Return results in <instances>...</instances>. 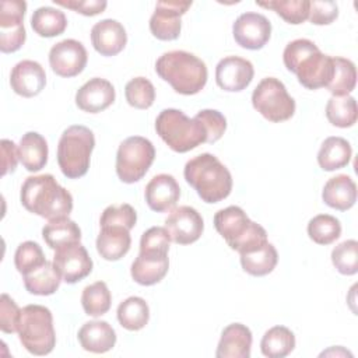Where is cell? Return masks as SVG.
I'll return each mask as SVG.
<instances>
[{
  "label": "cell",
  "instance_id": "obj_1",
  "mask_svg": "<svg viewBox=\"0 0 358 358\" xmlns=\"http://www.w3.org/2000/svg\"><path fill=\"white\" fill-rule=\"evenodd\" d=\"M20 199L25 210L48 221L66 218L73 210V196L50 173L28 176Z\"/></svg>",
  "mask_w": 358,
  "mask_h": 358
},
{
  "label": "cell",
  "instance_id": "obj_2",
  "mask_svg": "<svg viewBox=\"0 0 358 358\" xmlns=\"http://www.w3.org/2000/svg\"><path fill=\"white\" fill-rule=\"evenodd\" d=\"M285 67L298 77L308 90L327 87L333 77V57L323 55L309 39L299 38L289 42L282 53Z\"/></svg>",
  "mask_w": 358,
  "mask_h": 358
},
{
  "label": "cell",
  "instance_id": "obj_3",
  "mask_svg": "<svg viewBox=\"0 0 358 358\" xmlns=\"http://www.w3.org/2000/svg\"><path fill=\"white\" fill-rule=\"evenodd\" d=\"M186 182L204 203H218L232 190V176L228 168L210 152L193 157L185 165Z\"/></svg>",
  "mask_w": 358,
  "mask_h": 358
},
{
  "label": "cell",
  "instance_id": "obj_4",
  "mask_svg": "<svg viewBox=\"0 0 358 358\" xmlns=\"http://www.w3.org/2000/svg\"><path fill=\"white\" fill-rule=\"evenodd\" d=\"M157 74L182 95L200 92L207 83L206 63L185 50H171L158 57L155 63Z\"/></svg>",
  "mask_w": 358,
  "mask_h": 358
},
{
  "label": "cell",
  "instance_id": "obj_5",
  "mask_svg": "<svg viewBox=\"0 0 358 358\" xmlns=\"http://www.w3.org/2000/svg\"><path fill=\"white\" fill-rule=\"evenodd\" d=\"M214 227L228 246L239 252V255L255 250L268 242L266 229L253 222L238 206H229L217 211Z\"/></svg>",
  "mask_w": 358,
  "mask_h": 358
},
{
  "label": "cell",
  "instance_id": "obj_6",
  "mask_svg": "<svg viewBox=\"0 0 358 358\" xmlns=\"http://www.w3.org/2000/svg\"><path fill=\"white\" fill-rule=\"evenodd\" d=\"M157 134L175 152H187L207 143L204 126L196 117L190 119L179 109H164L155 120Z\"/></svg>",
  "mask_w": 358,
  "mask_h": 358
},
{
  "label": "cell",
  "instance_id": "obj_7",
  "mask_svg": "<svg viewBox=\"0 0 358 358\" xmlns=\"http://www.w3.org/2000/svg\"><path fill=\"white\" fill-rule=\"evenodd\" d=\"M94 147L95 137L92 130L81 124L67 127L57 144V164L62 173L69 179L84 176L90 168Z\"/></svg>",
  "mask_w": 358,
  "mask_h": 358
},
{
  "label": "cell",
  "instance_id": "obj_8",
  "mask_svg": "<svg viewBox=\"0 0 358 358\" xmlns=\"http://www.w3.org/2000/svg\"><path fill=\"white\" fill-rule=\"evenodd\" d=\"M17 331L22 347L34 355H48L56 345L53 316L46 306H24L21 309Z\"/></svg>",
  "mask_w": 358,
  "mask_h": 358
},
{
  "label": "cell",
  "instance_id": "obj_9",
  "mask_svg": "<svg viewBox=\"0 0 358 358\" xmlns=\"http://www.w3.org/2000/svg\"><path fill=\"white\" fill-rule=\"evenodd\" d=\"M253 108L268 122L280 123L295 113V101L287 92L285 85L274 77L263 78L252 94Z\"/></svg>",
  "mask_w": 358,
  "mask_h": 358
},
{
  "label": "cell",
  "instance_id": "obj_10",
  "mask_svg": "<svg viewBox=\"0 0 358 358\" xmlns=\"http://www.w3.org/2000/svg\"><path fill=\"white\" fill-rule=\"evenodd\" d=\"M155 158L152 143L141 136H131L123 140L116 152V173L124 183H134L143 179Z\"/></svg>",
  "mask_w": 358,
  "mask_h": 358
},
{
  "label": "cell",
  "instance_id": "obj_11",
  "mask_svg": "<svg viewBox=\"0 0 358 358\" xmlns=\"http://www.w3.org/2000/svg\"><path fill=\"white\" fill-rule=\"evenodd\" d=\"M53 264L67 284L81 281L92 271V259L80 242H73L56 249Z\"/></svg>",
  "mask_w": 358,
  "mask_h": 358
},
{
  "label": "cell",
  "instance_id": "obj_12",
  "mask_svg": "<svg viewBox=\"0 0 358 358\" xmlns=\"http://www.w3.org/2000/svg\"><path fill=\"white\" fill-rule=\"evenodd\" d=\"M87 60L84 45L76 39L60 41L49 52V64L53 73L64 78L78 76L85 69Z\"/></svg>",
  "mask_w": 358,
  "mask_h": 358
},
{
  "label": "cell",
  "instance_id": "obj_13",
  "mask_svg": "<svg viewBox=\"0 0 358 358\" xmlns=\"http://www.w3.org/2000/svg\"><path fill=\"white\" fill-rule=\"evenodd\" d=\"M232 34L235 42L241 48L259 50L270 39L271 24L263 14L243 13L235 20L232 25Z\"/></svg>",
  "mask_w": 358,
  "mask_h": 358
},
{
  "label": "cell",
  "instance_id": "obj_14",
  "mask_svg": "<svg viewBox=\"0 0 358 358\" xmlns=\"http://www.w3.org/2000/svg\"><path fill=\"white\" fill-rule=\"evenodd\" d=\"M192 6V1H158L150 18V31L159 41H175L179 38L180 17Z\"/></svg>",
  "mask_w": 358,
  "mask_h": 358
},
{
  "label": "cell",
  "instance_id": "obj_15",
  "mask_svg": "<svg viewBox=\"0 0 358 358\" xmlns=\"http://www.w3.org/2000/svg\"><path fill=\"white\" fill-rule=\"evenodd\" d=\"M165 228L175 243L190 245L201 236L204 222L196 208L179 206L171 210L165 220Z\"/></svg>",
  "mask_w": 358,
  "mask_h": 358
},
{
  "label": "cell",
  "instance_id": "obj_16",
  "mask_svg": "<svg viewBox=\"0 0 358 358\" xmlns=\"http://www.w3.org/2000/svg\"><path fill=\"white\" fill-rule=\"evenodd\" d=\"M253 64L239 56H227L215 67V81L218 87L228 92L245 90L253 80Z\"/></svg>",
  "mask_w": 358,
  "mask_h": 358
},
{
  "label": "cell",
  "instance_id": "obj_17",
  "mask_svg": "<svg viewBox=\"0 0 358 358\" xmlns=\"http://www.w3.org/2000/svg\"><path fill=\"white\" fill-rule=\"evenodd\" d=\"M11 90L24 96L32 98L42 92L46 85V73L43 67L34 60L18 62L10 74Z\"/></svg>",
  "mask_w": 358,
  "mask_h": 358
},
{
  "label": "cell",
  "instance_id": "obj_18",
  "mask_svg": "<svg viewBox=\"0 0 358 358\" xmlns=\"http://www.w3.org/2000/svg\"><path fill=\"white\" fill-rule=\"evenodd\" d=\"M115 96V88L108 80L94 77L78 88L76 92V103L84 112L98 113L109 108Z\"/></svg>",
  "mask_w": 358,
  "mask_h": 358
},
{
  "label": "cell",
  "instance_id": "obj_19",
  "mask_svg": "<svg viewBox=\"0 0 358 358\" xmlns=\"http://www.w3.org/2000/svg\"><path fill=\"white\" fill-rule=\"evenodd\" d=\"M144 196L148 207L152 211L166 213L179 201L180 187L172 175L159 173L147 183Z\"/></svg>",
  "mask_w": 358,
  "mask_h": 358
},
{
  "label": "cell",
  "instance_id": "obj_20",
  "mask_svg": "<svg viewBox=\"0 0 358 358\" xmlns=\"http://www.w3.org/2000/svg\"><path fill=\"white\" fill-rule=\"evenodd\" d=\"M91 42L99 55L115 56L124 49L127 43V34L119 21L106 18L92 27Z\"/></svg>",
  "mask_w": 358,
  "mask_h": 358
},
{
  "label": "cell",
  "instance_id": "obj_21",
  "mask_svg": "<svg viewBox=\"0 0 358 358\" xmlns=\"http://www.w3.org/2000/svg\"><path fill=\"white\" fill-rule=\"evenodd\" d=\"M168 253L162 252H140L131 263V278L140 285H154L159 282L168 273Z\"/></svg>",
  "mask_w": 358,
  "mask_h": 358
},
{
  "label": "cell",
  "instance_id": "obj_22",
  "mask_svg": "<svg viewBox=\"0 0 358 358\" xmlns=\"http://www.w3.org/2000/svg\"><path fill=\"white\" fill-rule=\"evenodd\" d=\"M252 348V331L242 323L228 324L215 351L217 358H249Z\"/></svg>",
  "mask_w": 358,
  "mask_h": 358
},
{
  "label": "cell",
  "instance_id": "obj_23",
  "mask_svg": "<svg viewBox=\"0 0 358 358\" xmlns=\"http://www.w3.org/2000/svg\"><path fill=\"white\" fill-rule=\"evenodd\" d=\"M80 345L90 352L103 354L112 350L116 344V333L113 327L105 320H91L78 330Z\"/></svg>",
  "mask_w": 358,
  "mask_h": 358
},
{
  "label": "cell",
  "instance_id": "obj_24",
  "mask_svg": "<svg viewBox=\"0 0 358 358\" xmlns=\"http://www.w3.org/2000/svg\"><path fill=\"white\" fill-rule=\"evenodd\" d=\"M322 199L329 207L347 211L357 201V185L348 175H337L326 182Z\"/></svg>",
  "mask_w": 358,
  "mask_h": 358
},
{
  "label": "cell",
  "instance_id": "obj_25",
  "mask_svg": "<svg viewBox=\"0 0 358 358\" xmlns=\"http://www.w3.org/2000/svg\"><path fill=\"white\" fill-rule=\"evenodd\" d=\"M131 238L127 228L123 227H101L96 238V250L105 260L116 262L122 259L130 249Z\"/></svg>",
  "mask_w": 358,
  "mask_h": 358
},
{
  "label": "cell",
  "instance_id": "obj_26",
  "mask_svg": "<svg viewBox=\"0 0 358 358\" xmlns=\"http://www.w3.org/2000/svg\"><path fill=\"white\" fill-rule=\"evenodd\" d=\"M48 143L36 131L25 133L18 144V158L22 166L29 172H38L48 162Z\"/></svg>",
  "mask_w": 358,
  "mask_h": 358
},
{
  "label": "cell",
  "instance_id": "obj_27",
  "mask_svg": "<svg viewBox=\"0 0 358 358\" xmlns=\"http://www.w3.org/2000/svg\"><path fill=\"white\" fill-rule=\"evenodd\" d=\"M352 155L350 143L343 137H327L317 152V164L323 171L331 172L348 165Z\"/></svg>",
  "mask_w": 358,
  "mask_h": 358
},
{
  "label": "cell",
  "instance_id": "obj_28",
  "mask_svg": "<svg viewBox=\"0 0 358 358\" xmlns=\"http://www.w3.org/2000/svg\"><path fill=\"white\" fill-rule=\"evenodd\" d=\"M62 282V275L55 267L53 262L46 260L42 266L24 275V287L29 294L34 295H52L55 294Z\"/></svg>",
  "mask_w": 358,
  "mask_h": 358
},
{
  "label": "cell",
  "instance_id": "obj_29",
  "mask_svg": "<svg viewBox=\"0 0 358 358\" xmlns=\"http://www.w3.org/2000/svg\"><path fill=\"white\" fill-rule=\"evenodd\" d=\"M277 262H278V253L270 242L264 243L263 246L255 250L241 253L242 268L248 274L255 277H262L271 273L277 266Z\"/></svg>",
  "mask_w": 358,
  "mask_h": 358
},
{
  "label": "cell",
  "instance_id": "obj_30",
  "mask_svg": "<svg viewBox=\"0 0 358 358\" xmlns=\"http://www.w3.org/2000/svg\"><path fill=\"white\" fill-rule=\"evenodd\" d=\"M42 236H43V241L46 242V245L50 249L56 250L64 245H69L73 242H80L81 229L73 220L66 217V218L49 221L42 228Z\"/></svg>",
  "mask_w": 358,
  "mask_h": 358
},
{
  "label": "cell",
  "instance_id": "obj_31",
  "mask_svg": "<svg viewBox=\"0 0 358 358\" xmlns=\"http://www.w3.org/2000/svg\"><path fill=\"white\" fill-rule=\"evenodd\" d=\"M295 348V336L285 326H274L268 329L262 341L260 350L264 357L284 358Z\"/></svg>",
  "mask_w": 358,
  "mask_h": 358
},
{
  "label": "cell",
  "instance_id": "obj_32",
  "mask_svg": "<svg viewBox=\"0 0 358 358\" xmlns=\"http://www.w3.org/2000/svg\"><path fill=\"white\" fill-rule=\"evenodd\" d=\"M31 27L39 36L53 38L64 32L67 27V18L59 8L39 7L31 17Z\"/></svg>",
  "mask_w": 358,
  "mask_h": 358
},
{
  "label": "cell",
  "instance_id": "obj_33",
  "mask_svg": "<svg viewBox=\"0 0 358 358\" xmlns=\"http://www.w3.org/2000/svg\"><path fill=\"white\" fill-rule=\"evenodd\" d=\"M117 320L122 327L130 331L141 330L150 319V308L140 296H129L117 306Z\"/></svg>",
  "mask_w": 358,
  "mask_h": 358
},
{
  "label": "cell",
  "instance_id": "obj_34",
  "mask_svg": "<svg viewBox=\"0 0 358 358\" xmlns=\"http://www.w3.org/2000/svg\"><path fill=\"white\" fill-rule=\"evenodd\" d=\"M326 117L336 127L347 129L354 126L358 117L355 98L350 95L331 96L326 105Z\"/></svg>",
  "mask_w": 358,
  "mask_h": 358
},
{
  "label": "cell",
  "instance_id": "obj_35",
  "mask_svg": "<svg viewBox=\"0 0 358 358\" xmlns=\"http://www.w3.org/2000/svg\"><path fill=\"white\" fill-rule=\"evenodd\" d=\"M357 84L355 64L344 57H333V77L327 84V90L333 96L348 95Z\"/></svg>",
  "mask_w": 358,
  "mask_h": 358
},
{
  "label": "cell",
  "instance_id": "obj_36",
  "mask_svg": "<svg viewBox=\"0 0 358 358\" xmlns=\"http://www.w3.org/2000/svg\"><path fill=\"white\" fill-rule=\"evenodd\" d=\"M110 303L112 295L103 281H96L84 288L81 295V305L87 315L94 317L102 316L110 309Z\"/></svg>",
  "mask_w": 358,
  "mask_h": 358
},
{
  "label": "cell",
  "instance_id": "obj_37",
  "mask_svg": "<svg viewBox=\"0 0 358 358\" xmlns=\"http://www.w3.org/2000/svg\"><path fill=\"white\" fill-rule=\"evenodd\" d=\"M308 235L317 245H330L340 238L341 224L333 215L319 214L309 221Z\"/></svg>",
  "mask_w": 358,
  "mask_h": 358
},
{
  "label": "cell",
  "instance_id": "obj_38",
  "mask_svg": "<svg viewBox=\"0 0 358 358\" xmlns=\"http://www.w3.org/2000/svg\"><path fill=\"white\" fill-rule=\"evenodd\" d=\"M257 6L275 11L288 24H302L308 20L309 1L308 0H271V1H256Z\"/></svg>",
  "mask_w": 358,
  "mask_h": 358
},
{
  "label": "cell",
  "instance_id": "obj_39",
  "mask_svg": "<svg viewBox=\"0 0 358 358\" xmlns=\"http://www.w3.org/2000/svg\"><path fill=\"white\" fill-rule=\"evenodd\" d=\"M124 96L130 106L136 109H148L155 101V88L145 77H136L126 84Z\"/></svg>",
  "mask_w": 358,
  "mask_h": 358
},
{
  "label": "cell",
  "instance_id": "obj_40",
  "mask_svg": "<svg viewBox=\"0 0 358 358\" xmlns=\"http://www.w3.org/2000/svg\"><path fill=\"white\" fill-rule=\"evenodd\" d=\"M331 262L340 274L354 275L358 271V242L348 239L331 250Z\"/></svg>",
  "mask_w": 358,
  "mask_h": 358
},
{
  "label": "cell",
  "instance_id": "obj_41",
  "mask_svg": "<svg viewBox=\"0 0 358 358\" xmlns=\"http://www.w3.org/2000/svg\"><path fill=\"white\" fill-rule=\"evenodd\" d=\"M45 262H46V259H45L42 248L34 241L22 242L17 248L15 255H14L15 268L22 275L34 271L35 268L42 266Z\"/></svg>",
  "mask_w": 358,
  "mask_h": 358
},
{
  "label": "cell",
  "instance_id": "obj_42",
  "mask_svg": "<svg viewBox=\"0 0 358 358\" xmlns=\"http://www.w3.org/2000/svg\"><path fill=\"white\" fill-rule=\"evenodd\" d=\"M136 221H137L136 210L130 204L124 203L119 206L106 207L101 215L99 225L101 227H108V225L123 227L130 231L136 225Z\"/></svg>",
  "mask_w": 358,
  "mask_h": 358
},
{
  "label": "cell",
  "instance_id": "obj_43",
  "mask_svg": "<svg viewBox=\"0 0 358 358\" xmlns=\"http://www.w3.org/2000/svg\"><path fill=\"white\" fill-rule=\"evenodd\" d=\"M194 117L197 120H200L201 124L204 126L208 144H213L222 137V134L227 129V119L224 117V115L221 112H218L215 109H203V110L197 112V115Z\"/></svg>",
  "mask_w": 358,
  "mask_h": 358
},
{
  "label": "cell",
  "instance_id": "obj_44",
  "mask_svg": "<svg viewBox=\"0 0 358 358\" xmlns=\"http://www.w3.org/2000/svg\"><path fill=\"white\" fill-rule=\"evenodd\" d=\"M27 3L24 0H3L0 3V29L24 25Z\"/></svg>",
  "mask_w": 358,
  "mask_h": 358
},
{
  "label": "cell",
  "instance_id": "obj_45",
  "mask_svg": "<svg viewBox=\"0 0 358 358\" xmlns=\"http://www.w3.org/2000/svg\"><path fill=\"white\" fill-rule=\"evenodd\" d=\"M171 236L165 227H151L140 239V252H162L168 253Z\"/></svg>",
  "mask_w": 358,
  "mask_h": 358
},
{
  "label": "cell",
  "instance_id": "obj_46",
  "mask_svg": "<svg viewBox=\"0 0 358 358\" xmlns=\"http://www.w3.org/2000/svg\"><path fill=\"white\" fill-rule=\"evenodd\" d=\"M21 309L7 294H1L0 298V329L3 333L11 334L18 329Z\"/></svg>",
  "mask_w": 358,
  "mask_h": 358
},
{
  "label": "cell",
  "instance_id": "obj_47",
  "mask_svg": "<svg viewBox=\"0 0 358 358\" xmlns=\"http://www.w3.org/2000/svg\"><path fill=\"white\" fill-rule=\"evenodd\" d=\"M338 17V7L331 0L309 1L308 20L315 25L331 24Z\"/></svg>",
  "mask_w": 358,
  "mask_h": 358
},
{
  "label": "cell",
  "instance_id": "obj_48",
  "mask_svg": "<svg viewBox=\"0 0 358 358\" xmlns=\"http://www.w3.org/2000/svg\"><path fill=\"white\" fill-rule=\"evenodd\" d=\"M55 4L57 6H62V7H66V8H70L76 13H80L83 15H87V17H92V15H96L99 13H103L108 3L103 1V0H53Z\"/></svg>",
  "mask_w": 358,
  "mask_h": 358
},
{
  "label": "cell",
  "instance_id": "obj_49",
  "mask_svg": "<svg viewBox=\"0 0 358 358\" xmlns=\"http://www.w3.org/2000/svg\"><path fill=\"white\" fill-rule=\"evenodd\" d=\"M18 158V147L11 140H1V175H7L8 172H14Z\"/></svg>",
  "mask_w": 358,
  "mask_h": 358
}]
</instances>
